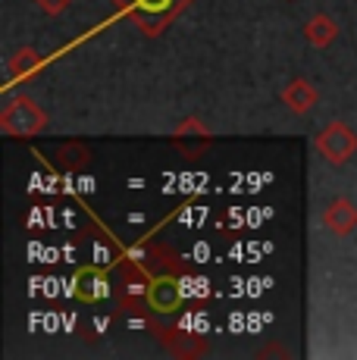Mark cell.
Wrapping results in <instances>:
<instances>
[{
    "label": "cell",
    "instance_id": "cell-12",
    "mask_svg": "<svg viewBox=\"0 0 357 360\" xmlns=\"http://www.w3.org/2000/svg\"><path fill=\"white\" fill-rule=\"evenodd\" d=\"M35 4H38L44 13H51V16H60L63 10H70L72 0H35Z\"/></svg>",
    "mask_w": 357,
    "mask_h": 360
},
{
    "label": "cell",
    "instance_id": "cell-5",
    "mask_svg": "<svg viewBox=\"0 0 357 360\" xmlns=\"http://www.w3.org/2000/svg\"><path fill=\"white\" fill-rule=\"evenodd\" d=\"M169 144H173L185 160H197L201 154H207L210 150V144H214V131L204 126L197 116H185V120L176 126Z\"/></svg>",
    "mask_w": 357,
    "mask_h": 360
},
{
    "label": "cell",
    "instance_id": "cell-2",
    "mask_svg": "<svg viewBox=\"0 0 357 360\" xmlns=\"http://www.w3.org/2000/svg\"><path fill=\"white\" fill-rule=\"evenodd\" d=\"M47 113L38 107L29 94H19L0 110V129L10 138H35L38 131H44Z\"/></svg>",
    "mask_w": 357,
    "mask_h": 360
},
{
    "label": "cell",
    "instance_id": "cell-8",
    "mask_svg": "<svg viewBox=\"0 0 357 360\" xmlns=\"http://www.w3.org/2000/svg\"><path fill=\"white\" fill-rule=\"evenodd\" d=\"M41 66H44V57H41L35 47H19V51L6 60V85H16V82H22V79H32Z\"/></svg>",
    "mask_w": 357,
    "mask_h": 360
},
{
    "label": "cell",
    "instance_id": "cell-4",
    "mask_svg": "<svg viewBox=\"0 0 357 360\" xmlns=\"http://www.w3.org/2000/svg\"><path fill=\"white\" fill-rule=\"evenodd\" d=\"M182 301H185V292L176 276V266L157 269L148 285V310H154V314H160V316H169L182 307Z\"/></svg>",
    "mask_w": 357,
    "mask_h": 360
},
{
    "label": "cell",
    "instance_id": "cell-11",
    "mask_svg": "<svg viewBox=\"0 0 357 360\" xmlns=\"http://www.w3.org/2000/svg\"><path fill=\"white\" fill-rule=\"evenodd\" d=\"M57 163L63 166L66 172H75V169H85L91 166V148L85 141H66L57 148Z\"/></svg>",
    "mask_w": 357,
    "mask_h": 360
},
{
    "label": "cell",
    "instance_id": "cell-10",
    "mask_svg": "<svg viewBox=\"0 0 357 360\" xmlns=\"http://www.w3.org/2000/svg\"><path fill=\"white\" fill-rule=\"evenodd\" d=\"M304 38L311 47H329L335 38H339V22L326 13H317L304 22Z\"/></svg>",
    "mask_w": 357,
    "mask_h": 360
},
{
    "label": "cell",
    "instance_id": "cell-9",
    "mask_svg": "<svg viewBox=\"0 0 357 360\" xmlns=\"http://www.w3.org/2000/svg\"><path fill=\"white\" fill-rule=\"evenodd\" d=\"M317 101H320V94H317V88L311 85L307 79H292L288 85L283 88V103L292 113H311L313 107H317Z\"/></svg>",
    "mask_w": 357,
    "mask_h": 360
},
{
    "label": "cell",
    "instance_id": "cell-1",
    "mask_svg": "<svg viewBox=\"0 0 357 360\" xmlns=\"http://www.w3.org/2000/svg\"><path fill=\"white\" fill-rule=\"evenodd\" d=\"M191 0H113V6L122 13L126 19H132L148 38L163 34L173 19H178L188 10Z\"/></svg>",
    "mask_w": 357,
    "mask_h": 360
},
{
    "label": "cell",
    "instance_id": "cell-3",
    "mask_svg": "<svg viewBox=\"0 0 357 360\" xmlns=\"http://www.w3.org/2000/svg\"><path fill=\"white\" fill-rule=\"evenodd\" d=\"M313 148H317V154L326 163L345 166L357 154V131L348 126V122L335 120V122H329L317 138H313Z\"/></svg>",
    "mask_w": 357,
    "mask_h": 360
},
{
    "label": "cell",
    "instance_id": "cell-7",
    "mask_svg": "<svg viewBox=\"0 0 357 360\" xmlns=\"http://www.w3.org/2000/svg\"><path fill=\"white\" fill-rule=\"evenodd\" d=\"M323 226L335 235H351L357 229V204H351L348 198H335L323 210Z\"/></svg>",
    "mask_w": 357,
    "mask_h": 360
},
{
    "label": "cell",
    "instance_id": "cell-6",
    "mask_svg": "<svg viewBox=\"0 0 357 360\" xmlns=\"http://www.w3.org/2000/svg\"><path fill=\"white\" fill-rule=\"evenodd\" d=\"M107 288H110V282H107V273L100 266H82V269H75L72 292H75L79 301H85V304L100 301V297L107 295Z\"/></svg>",
    "mask_w": 357,
    "mask_h": 360
}]
</instances>
